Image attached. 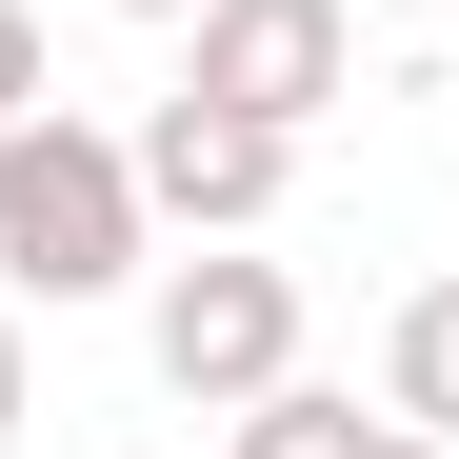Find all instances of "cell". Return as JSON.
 Here are the masks:
<instances>
[{
    "instance_id": "1",
    "label": "cell",
    "mask_w": 459,
    "mask_h": 459,
    "mask_svg": "<svg viewBox=\"0 0 459 459\" xmlns=\"http://www.w3.org/2000/svg\"><path fill=\"white\" fill-rule=\"evenodd\" d=\"M160 280V200H140V140L81 120V100H40V120H0V299H140Z\"/></svg>"
},
{
    "instance_id": "2",
    "label": "cell",
    "mask_w": 459,
    "mask_h": 459,
    "mask_svg": "<svg viewBox=\"0 0 459 459\" xmlns=\"http://www.w3.org/2000/svg\"><path fill=\"white\" fill-rule=\"evenodd\" d=\"M140 359H160V400H200V420L280 400V379H299V260H260V240L160 260V280H140Z\"/></svg>"
},
{
    "instance_id": "3",
    "label": "cell",
    "mask_w": 459,
    "mask_h": 459,
    "mask_svg": "<svg viewBox=\"0 0 459 459\" xmlns=\"http://www.w3.org/2000/svg\"><path fill=\"white\" fill-rule=\"evenodd\" d=\"M180 100L320 140L359 100V0H200V21H180Z\"/></svg>"
},
{
    "instance_id": "4",
    "label": "cell",
    "mask_w": 459,
    "mask_h": 459,
    "mask_svg": "<svg viewBox=\"0 0 459 459\" xmlns=\"http://www.w3.org/2000/svg\"><path fill=\"white\" fill-rule=\"evenodd\" d=\"M140 200H160L180 240H260V220L299 200V140H280V120H220V100L160 81V100H140Z\"/></svg>"
},
{
    "instance_id": "5",
    "label": "cell",
    "mask_w": 459,
    "mask_h": 459,
    "mask_svg": "<svg viewBox=\"0 0 459 459\" xmlns=\"http://www.w3.org/2000/svg\"><path fill=\"white\" fill-rule=\"evenodd\" d=\"M379 420H420V439H459V280H420L400 320H379Z\"/></svg>"
},
{
    "instance_id": "6",
    "label": "cell",
    "mask_w": 459,
    "mask_h": 459,
    "mask_svg": "<svg viewBox=\"0 0 459 459\" xmlns=\"http://www.w3.org/2000/svg\"><path fill=\"white\" fill-rule=\"evenodd\" d=\"M379 420L359 400H320V379H280V400H240V439H220V459H359Z\"/></svg>"
},
{
    "instance_id": "7",
    "label": "cell",
    "mask_w": 459,
    "mask_h": 459,
    "mask_svg": "<svg viewBox=\"0 0 459 459\" xmlns=\"http://www.w3.org/2000/svg\"><path fill=\"white\" fill-rule=\"evenodd\" d=\"M60 81H40V0H0V120H40Z\"/></svg>"
},
{
    "instance_id": "8",
    "label": "cell",
    "mask_w": 459,
    "mask_h": 459,
    "mask_svg": "<svg viewBox=\"0 0 459 459\" xmlns=\"http://www.w3.org/2000/svg\"><path fill=\"white\" fill-rule=\"evenodd\" d=\"M40 420V359H21V299H0V439Z\"/></svg>"
},
{
    "instance_id": "9",
    "label": "cell",
    "mask_w": 459,
    "mask_h": 459,
    "mask_svg": "<svg viewBox=\"0 0 459 459\" xmlns=\"http://www.w3.org/2000/svg\"><path fill=\"white\" fill-rule=\"evenodd\" d=\"M359 459H459V439H420V420H379V439H359Z\"/></svg>"
},
{
    "instance_id": "10",
    "label": "cell",
    "mask_w": 459,
    "mask_h": 459,
    "mask_svg": "<svg viewBox=\"0 0 459 459\" xmlns=\"http://www.w3.org/2000/svg\"><path fill=\"white\" fill-rule=\"evenodd\" d=\"M100 21H200V0H100Z\"/></svg>"
}]
</instances>
